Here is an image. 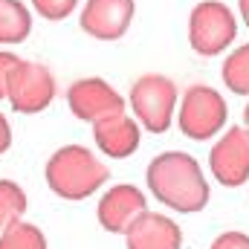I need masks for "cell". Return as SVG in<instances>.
I'll return each mask as SVG.
<instances>
[{"label":"cell","mask_w":249,"mask_h":249,"mask_svg":"<svg viewBox=\"0 0 249 249\" xmlns=\"http://www.w3.org/2000/svg\"><path fill=\"white\" fill-rule=\"evenodd\" d=\"M145 183L154 200L177 214H197L212 200V188L200 162L186 151L157 154L145 168Z\"/></svg>","instance_id":"obj_1"},{"label":"cell","mask_w":249,"mask_h":249,"mask_svg":"<svg viewBox=\"0 0 249 249\" xmlns=\"http://www.w3.org/2000/svg\"><path fill=\"white\" fill-rule=\"evenodd\" d=\"M107 177H110L107 165L90 148L75 145V142L53 151L44 165V180L50 191L70 203L93 197L102 186H107Z\"/></svg>","instance_id":"obj_2"},{"label":"cell","mask_w":249,"mask_h":249,"mask_svg":"<svg viewBox=\"0 0 249 249\" xmlns=\"http://www.w3.org/2000/svg\"><path fill=\"white\" fill-rule=\"evenodd\" d=\"M177 99H180L177 84L162 72H145L130 84V113L142 124V130L154 136L171 127L177 113Z\"/></svg>","instance_id":"obj_3"},{"label":"cell","mask_w":249,"mask_h":249,"mask_svg":"<svg viewBox=\"0 0 249 249\" xmlns=\"http://www.w3.org/2000/svg\"><path fill=\"white\" fill-rule=\"evenodd\" d=\"M238 38V18L223 0H200L188 15V44L200 58H217Z\"/></svg>","instance_id":"obj_4"},{"label":"cell","mask_w":249,"mask_h":249,"mask_svg":"<svg viewBox=\"0 0 249 249\" xmlns=\"http://www.w3.org/2000/svg\"><path fill=\"white\" fill-rule=\"evenodd\" d=\"M226 119H229V105L220 90L209 84H191L183 90L177 107V124L183 136L194 142H206L223 130Z\"/></svg>","instance_id":"obj_5"},{"label":"cell","mask_w":249,"mask_h":249,"mask_svg":"<svg viewBox=\"0 0 249 249\" xmlns=\"http://www.w3.org/2000/svg\"><path fill=\"white\" fill-rule=\"evenodd\" d=\"M55 96H58V84L47 64L26 61V58L15 64L9 75V93H6V102L12 105L15 113L20 116L44 113L55 102Z\"/></svg>","instance_id":"obj_6"},{"label":"cell","mask_w":249,"mask_h":249,"mask_svg":"<svg viewBox=\"0 0 249 249\" xmlns=\"http://www.w3.org/2000/svg\"><path fill=\"white\" fill-rule=\"evenodd\" d=\"M67 107L75 119L81 122H99V119H107L113 113H122L127 107L124 96L102 75H87V78H75L67 93Z\"/></svg>","instance_id":"obj_7"},{"label":"cell","mask_w":249,"mask_h":249,"mask_svg":"<svg viewBox=\"0 0 249 249\" xmlns=\"http://www.w3.org/2000/svg\"><path fill=\"white\" fill-rule=\"evenodd\" d=\"M209 171L223 188H238L249 180V130L229 127L209 151Z\"/></svg>","instance_id":"obj_8"},{"label":"cell","mask_w":249,"mask_h":249,"mask_svg":"<svg viewBox=\"0 0 249 249\" xmlns=\"http://www.w3.org/2000/svg\"><path fill=\"white\" fill-rule=\"evenodd\" d=\"M136 15V0H84L78 12V26L87 38L119 41L130 29Z\"/></svg>","instance_id":"obj_9"},{"label":"cell","mask_w":249,"mask_h":249,"mask_svg":"<svg viewBox=\"0 0 249 249\" xmlns=\"http://www.w3.org/2000/svg\"><path fill=\"white\" fill-rule=\"evenodd\" d=\"M148 209V200H145V191L136 188L133 183H116L110 186L99 206H96V220L105 232L110 235H124L127 226Z\"/></svg>","instance_id":"obj_10"},{"label":"cell","mask_w":249,"mask_h":249,"mask_svg":"<svg viewBox=\"0 0 249 249\" xmlns=\"http://www.w3.org/2000/svg\"><path fill=\"white\" fill-rule=\"evenodd\" d=\"M93 142L96 148L110 160H127L139 151L142 142V124L136 122L127 110L113 113L107 119L93 122Z\"/></svg>","instance_id":"obj_11"},{"label":"cell","mask_w":249,"mask_h":249,"mask_svg":"<svg viewBox=\"0 0 249 249\" xmlns=\"http://www.w3.org/2000/svg\"><path fill=\"white\" fill-rule=\"evenodd\" d=\"M127 249H183V229L168 214L142 212L124 232Z\"/></svg>","instance_id":"obj_12"},{"label":"cell","mask_w":249,"mask_h":249,"mask_svg":"<svg viewBox=\"0 0 249 249\" xmlns=\"http://www.w3.org/2000/svg\"><path fill=\"white\" fill-rule=\"evenodd\" d=\"M32 9L23 0H0V47H18L32 35Z\"/></svg>","instance_id":"obj_13"},{"label":"cell","mask_w":249,"mask_h":249,"mask_svg":"<svg viewBox=\"0 0 249 249\" xmlns=\"http://www.w3.org/2000/svg\"><path fill=\"white\" fill-rule=\"evenodd\" d=\"M223 87L232 90L235 96H249V44L232 50L220 67Z\"/></svg>","instance_id":"obj_14"},{"label":"cell","mask_w":249,"mask_h":249,"mask_svg":"<svg viewBox=\"0 0 249 249\" xmlns=\"http://www.w3.org/2000/svg\"><path fill=\"white\" fill-rule=\"evenodd\" d=\"M0 249H50V247H47V235L35 223H26L20 217V220H15L12 226H6L0 232Z\"/></svg>","instance_id":"obj_15"},{"label":"cell","mask_w":249,"mask_h":249,"mask_svg":"<svg viewBox=\"0 0 249 249\" xmlns=\"http://www.w3.org/2000/svg\"><path fill=\"white\" fill-rule=\"evenodd\" d=\"M26 209H29V197L23 186L15 180H0V232L12 226L15 220H20Z\"/></svg>","instance_id":"obj_16"},{"label":"cell","mask_w":249,"mask_h":249,"mask_svg":"<svg viewBox=\"0 0 249 249\" xmlns=\"http://www.w3.org/2000/svg\"><path fill=\"white\" fill-rule=\"evenodd\" d=\"M81 0H29V9L32 15L50 20V23H58V20H67L70 15H75Z\"/></svg>","instance_id":"obj_17"},{"label":"cell","mask_w":249,"mask_h":249,"mask_svg":"<svg viewBox=\"0 0 249 249\" xmlns=\"http://www.w3.org/2000/svg\"><path fill=\"white\" fill-rule=\"evenodd\" d=\"M20 61V55H15L12 50L0 47V102H6V93H9V75L15 70V64Z\"/></svg>","instance_id":"obj_18"},{"label":"cell","mask_w":249,"mask_h":249,"mask_svg":"<svg viewBox=\"0 0 249 249\" xmlns=\"http://www.w3.org/2000/svg\"><path fill=\"white\" fill-rule=\"evenodd\" d=\"M209 249H249V235L247 232H238V229H229V232L217 235Z\"/></svg>","instance_id":"obj_19"},{"label":"cell","mask_w":249,"mask_h":249,"mask_svg":"<svg viewBox=\"0 0 249 249\" xmlns=\"http://www.w3.org/2000/svg\"><path fill=\"white\" fill-rule=\"evenodd\" d=\"M12 142H15V136H12V124H9V119H6V113L0 110V157L9 154Z\"/></svg>","instance_id":"obj_20"},{"label":"cell","mask_w":249,"mask_h":249,"mask_svg":"<svg viewBox=\"0 0 249 249\" xmlns=\"http://www.w3.org/2000/svg\"><path fill=\"white\" fill-rule=\"evenodd\" d=\"M238 15H241V20L247 23V29H249V0H238Z\"/></svg>","instance_id":"obj_21"},{"label":"cell","mask_w":249,"mask_h":249,"mask_svg":"<svg viewBox=\"0 0 249 249\" xmlns=\"http://www.w3.org/2000/svg\"><path fill=\"white\" fill-rule=\"evenodd\" d=\"M244 127H247V130H249V105H247V107H244Z\"/></svg>","instance_id":"obj_22"}]
</instances>
